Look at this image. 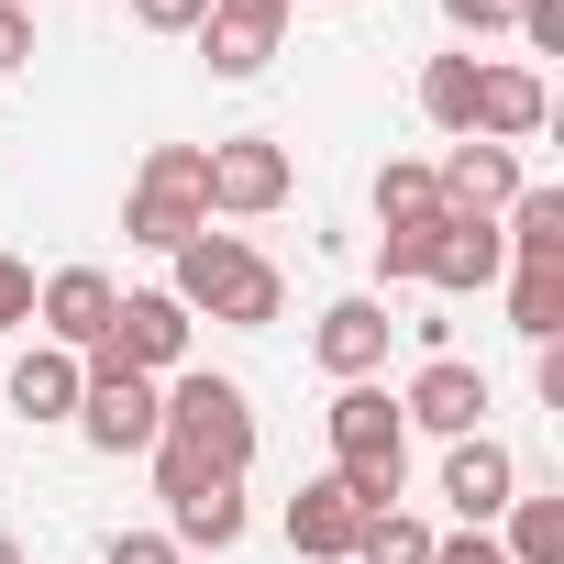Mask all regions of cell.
Returning a JSON list of instances; mask_svg holds the SVG:
<instances>
[{
    "label": "cell",
    "instance_id": "obj_1",
    "mask_svg": "<svg viewBox=\"0 0 564 564\" xmlns=\"http://www.w3.org/2000/svg\"><path fill=\"white\" fill-rule=\"evenodd\" d=\"M166 265H177V276H166V300H177L188 322L210 311V322H232V333H265L276 311H289V276H276V265H265L243 232H210V221H199V232H188Z\"/></svg>",
    "mask_w": 564,
    "mask_h": 564
},
{
    "label": "cell",
    "instance_id": "obj_2",
    "mask_svg": "<svg viewBox=\"0 0 564 564\" xmlns=\"http://www.w3.org/2000/svg\"><path fill=\"white\" fill-rule=\"evenodd\" d=\"M322 432H333V476H344V498L377 520V509H399V487H410V421H399V399L377 388V377H355L333 410H322Z\"/></svg>",
    "mask_w": 564,
    "mask_h": 564
},
{
    "label": "cell",
    "instance_id": "obj_3",
    "mask_svg": "<svg viewBox=\"0 0 564 564\" xmlns=\"http://www.w3.org/2000/svg\"><path fill=\"white\" fill-rule=\"evenodd\" d=\"M155 410H166V443H188L210 476H243V465H254V399H243L232 377L177 366V377L155 388Z\"/></svg>",
    "mask_w": 564,
    "mask_h": 564
},
{
    "label": "cell",
    "instance_id": "obj_4",
    "mask_svg": "<svg viewBox=\"0 0 564 564\" xmlns=\"http://www.w3.org/2000/svg\"><path fill=\"white\" fill-rule=\"evenodd\" d=\"M199 221H210V199H199V144H155L144 177H133V199H122V232H133L144 254H177Z\"/></svg>",
    "mask_w": 564,
    "mask_h": 564
},
{
    "label": "cell",
    "instance_id": "obj_5",
    "mask_svg": "<svg viewBox=\"0 0 564 564\" xmlns=\"http://www.w3.org/2000/svg\"><path fill=\"white\" fill-rule=\"evenodd\" d=\"M199 199H210V221H265L276 199H289V144L276 133L199 144Z\"/></svg>",
    "mask_w": 564,
    "mask_h": 564
},
{
    "label": "cell",
    "instance_id": "obj_6",
    "mask_svg": "<svg viewBox=\"0 0 564 564\" xmlns=\"http://www.w3.org/2000/svg\"><path fill=\"white\" fill-rule=\"evenodd\" d=\"M188 333H199V322H188L166 289H122V300H111V333H100V366H133V377L166 388V377L188 366Z\"/></svg>",
    "mask_w": 564,
    "mask_h": 564
},
{
    "label": "cell",
    "instance_id": "obj_7",
    "mask_svg": "<svg viewBox=\"0 0 564 564\" xmlns=\"http://www.w3.org/2000/svg\"><path fill=\"white\" fill-rule=\"evenodd\" d=\"M78 432H89L100 454H155V432H166L155 377H133V366H89V388H78Z\"/></svg>",
    "mask_w": 564,
    "mask_h": 564
},
{
    "label": "cell",
    "instance_id": "obj_8",
    "mask_svg": "<svg viewBox=\"0 0 564 564\" xmlns=\"http://www.w3.org/2000/svg\"><path fill=\"white\" fill-rule=\"evenodd\" d=\"M399 421H410V432H443V443L487 432V366H465V355H432V366L399 388Z\"/></svg>",
    "mask_w": 564,
    "mask_h": 564
},
{
    "label": "cell",
    "instance_id": "obj_9",
    "mask_svg": "<svg viewBox=\"0 0 564 564\" xmlns=\"http://www.w3.org/2000/svg\"><path fill=\"white\" fill-rule=\"evenodd\" d=\"M276 45H289V0H210V12H199V56H210V78H254Z\"/></svg>",
    "mask_w": 564,
    "mask_h": 564
},
{
    "label": "cell",
    "instance_id": "obj_10",
    "mask_svg": "<svg viewBox=\"0 0 564 564\" xmlns=\"http://www.w3.org/2000/svg\"><path fill=\"white\" fill-rule=\"evenodd\" d=\"M111 300H122V289H111L100 265H56L45 289H34V322H45V344H56V355H100Z\"/></svg>",
    "mask_w": 564,
    "mask_h": 564
},
{
    "label": "cell",
    "instance_id": "obj_11",
    "mask_svg": "<svg viewBox=\"0 0 564 564\" xmlns=\"http://www.w3.org/2000/svg\"><path fill=\"white\" fill-rule=\"evenodd\" d=\"M432 188H443V221H498V210L520 199V155H509V144H476V133H465V144H454V155L432 166Z\"/></svg>",
    "mask_w": 564,
    "mask_h": 564
},
{
    "label": "cell",
    "instance_id": "obj_12",
    "mask_svg": "<svg viewBox=\"0 0 564 564\" xmlns=\"http://www.w3.org/2000/svg\"><path fill=\"white\" fill-rule=\"evenodd\" d=\"M443 498H454V520H465V531H487V520L520 498V454H509L498 432H465V443L443 454Z\"/></svg>",
    "mask_w": 564,
    "mask_h": 564
},
{
    "label": "cell",
    "instance_id": "obj_13",
    "mask_svg": "<svg viewBox=\"0 0 564 564\" xmlns=\"http://www.w3.org/2000/svg\"><path fill=\"white\" fill-rule=\"evenodd\" d=\"M388 344H399L388 300H333V311H322V333H311V355H322V377H333V388L377 377V366H388Z\"/></svg>",
    "mask_w": 564,
    "mask_h": 564
},
{
    "label": "cell",
    "instance_id": "obj_14",
    "mask_svg": "<svg viewBox=\"0 0 564 564\" xmlns=\"http://www.w3.org/2000/svg\"><path fill=\"white\" fill-rule=\"evenodd\" d=\"M542 122H553V89L531 67H476V122H465L476 144H531Z\"/></svg>",
    "mask_w": 564,
    "mask_h": 564
},
{
    "label": "cell",
    "instance_id": "obj_15",
    "mask_svg": "<svg viewBox=\"0 0 564 564\" xmlns=\"http://www.w3.org/2000/svg\"><path fill=\"white\" fill-rule=\"evenodd\" d=\"M498 276H509V243H498V221H432V265H421V289L465 300V289H498Z\"/></svg>",
    "mask_w": 564,
    "mask_h": 564
},
{
    "label": "cell",
    "instance_id": "obj_16",
    "mask_svg": "<svg viewBox=\"0 0 564 564\" xmlns=\"http://www.w3.org/2000/svg\"><path fill=\"white\" fill-rule=\"evenodd\" d=\"M355 531H366V509L344 498V476H311V487L289 498V553H311V564H355Z\"/></svg>",
    "mask_w": 564,
    "mask_h": 564
},
{
    "label": "cell",
    "instance_id": "obj_17",
    "mask_svg": "<svg viewBox=\"0 0 564 564\" xmlns=\"http://www.w3.org/2000/svg\"><path fill=\"white\" fill-rule=\"evenodd\" d=\"M78 388H89L78 355H56V344L12 355V410H23V421H78Z\"/></svg>",
    "mask_w": 564,
    "mask_h": 564
},
{
    "label": "cell",
    "instance_id": "obj_18",
    "mask_svg": "<svg viewBox=\"0 0 564 564\" xmlns=\"http://www.w3.org/2000/svg\"><path fill=\"white\" fill-rule=\"evenodd\" d=\"M498 243H509L520 265H564V188H520V199L498 210Z\"/></svg>",
    "mask_w": 564,
    "mask_h": 564
},
{
    "label": "cell",
    "instance_id": "obj_19",
    "mask_svg": "<svg viewBox=\"0 0 564 564\" xmlns=\"http://www.w3.org/2000/svg\"><path fill=\"white\" fill-rule=\"evenodd\" d=\"M166 542H177V553H232V542H243V487L177 498V509H166Z\"/></svg>",
    "mask_w": 564,
    "mask_h": 564
},
{
    "label": "cell",
    "instance_id": "obj_20",
    "mask_svg": "<svg viewBox=\"0 0 564 564\" xmlns=\"http://www.w3.org/2000/svg\"><path fill=\"white\" fill-rule=\"evenodd\" d=\"M509 333L553 344L564 333V265H509Z\"/></svg>",
    "mask_w": 564,
    "mask_h": 564
},
{
    "label": "cell",
    "instance_id": "obj_21",
    "mask_svg": "<svg viewBox=\"0 0 564 564\" xmlns=\"http://www.w3.org/2000/svg\"><path fill=\"white\" fill-rule=\"evenodd\" d=\"M421 122L465 144V122H476V56H432L421 67Z\"/></svg>",
    "mask_w": 564,
    "mask_h": 564
},
{
    "label": "cell",
    "instance_id": "obj_22",
    "mask_svg": "<svg viewBox=\"0 0 564 564\" xmlns=\"http://www.w3.org/2000/svg\"><path fill=\"white\" fill-rule=\"evenodd\" d=\"M377 221H388V232H410V221H443V188H432V166L388 155V166H377Z\"/></svg>",
    "mask_w": 564,
    "mask_h": 564
},
{
    "label": "cell",
    "instance_id": "obj_23",
    "mask_svg": "<svg viewBox=\"0 0 564 564\" xmlns=\"http://www.w3.org/2000/svg\"><path fill=\"white\" fill-rule=\"evenodd\" d=\"M498 520H509V542H498L509 564H564V498H509Z\"/></svg>",
    "mask_w": 564,
    "mask_h": 564
},
{
    "label": "cell",
    "instance_id": "obj_24",
    "mask_svg": "<svg viewBox=\"0 0 564 564\" xmlns=\"http://www.w3.org/2000/svg\"><path fill=\"white\" fill-rule=\"evenodd\" d=\"M355 564H432V520H410V509H377V520L355 531Z\"/></svg>",
    "mask_w": 564,
    "mask_h": 564
},
{
    "label": "cell",
    "instance_id": "obj_25",
    "mask_svg": "<svg viewBox=\"0 0 564 564\" xmlns=\"http://www.w3.org/2000/svg\"><path fill=\"white\" fill-rule=\"evenodd\" d=\"M421 265H432V221H410V232H377V276H388V289H410Z\"/></svg>",
    "mask_w": 564,
    "mask_h": 564
},
{
    "label": "cell",
    "instance_id": "obj_26",
    "mask_svg": "<svg viewBox=\"0 0 564 564\" xmlns=\"http://www.w3.org/2000/svg\"><path fill=\"white\" fill-rule=\"evenodd\" d=\"M100 564H188V553H177L166 531H111V542H100Z\"/></svg>",
    "mask_w": 564,
    "mask_h": 564
},
{
    "label": "cell",
    "instance_id": "obj_27",
    "mask_svg": "<svg viewBox=\"0 0 564 564\" xmlns=\"http://www.w3.org/2000/svg\"><path fill=\"white\" fill-rule=\"evenodd\" d=\"M12 322H34V265L0 254V333H12Z\"/></svg>",
    "mask_w": 564,
    "mask_h": 564
},
{
    "label": "cell",
    "instance_id": "obj_28",
    "mask_svg": "<svg viewBox=\"0 0 564 564\" xmlns=\"http://www.w3.org/2000/svg\"><path fill=\"white\" fill-rule=\"evenodd\" d=\"M199 12H210V0H133L144 34H199Z\"/></svg>",
    "mask_w": 564,
    "mask_h": 564
},
{
    "label": "cell",
    "instance_id": "obj_29",
    "mask_svg": "<svg viewBox=\"0 0 564 564\" xmlns=\"http://www.w3.org/2000/svg\"><path fill=\"white\" fill-rule=\"evenodd\" d=\"M509 23H520V34L542 45V56H564V0H520V12H509Z\"/></svg>",
    "mask_w": 564,
    "mask_h": 564
},
{
    "label": "cell",
    "instance_id": "obj_30",
    "mask_svg": "<svg viewBox=\"0 0 564 564\" xmlns=\"http://www.w3.org/2000/svg\"><path fill=\"white\" fill-rule=\"evenodd\" d=\"M432 564H509L487 531H432Z\"/></svg>",
    "mask_w": 564,
    "mask_h": 564
},
{
    "label": "cell",
    "instance_id": "obj_31",
    "mask_svg": "<svg viewBox=\"0 0 564 564\" xmlns=\"http://www.w3.org/2000/svg\"><path fill=\"white\" fill-rule=\"evenodd\" d=\"M443 12H454L465 34H509V12H520V0H443Z\"/></svg>",
    "mask_w": 564,
    "mask_h": 564
},
{
    "label": "cell",
    "instance_id": "obj_32",
    "mask_svg": "<svg viewBox=\"0 0 564 564\" xmlns=\"http://www.w3.org/2000/svg\"><path fill=\"white\" fill-rule=\"evenodd\" d=\"M23 56H34V12H0V78H12Z\"/></svg>",
    "mask_w": 564,
    "mask_h": 564
},
{
    "label": "cell",
    "instance_id": "obj_33",
    "mask_svg": "<svg viewBox=\"0 0 564 564\" xmlns=\"http://www.w3.org/2000/svg\"><path fill=\"white\" fill-rule=\"evenodd\" d=\"M0 564H23V542H12V531H0Z\"/></svg>",
    "mask_w": 564,
    "mask_h": 564
},
{
    "label": "cell",
    "instance_id": "obj_34",
    "mask_svg": "<svg viewBox=\"0 0 564 564\" xmlns=\"http://www.w3.org/2000/svg\"><path fill=\"white\" fill-rule=\"evenodd\" d=\"M0 12H34V0H0Z\"/></svg>",
    "mask_w": 564,
    "mask_h": 564
}]
</instances>
